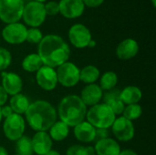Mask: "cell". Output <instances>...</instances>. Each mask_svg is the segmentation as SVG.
<instances>
[{"mask_svg":"<svg viewBox=\"0 0 156 155\" xmlns=\"http://www.w3.org/2000/svg\"><path fill=\"white\" fill-rule=\"evenodd\" d=\"M56 73L58 83H60L63 87H74L80 81V69L72 62L63 63L57 68Z\"/></svg>","mask_w":156,"mask_h":155,"instance_id":"ba28073f","label":"cell"},{"mask_svg":"<svg viewBox=\"0 0 156 155\" xmlns=\"http://www.w3.org/2000/svg\"><path fill=\"white\" fill-rule=\"evenodd\" d=\"M2 87L7 93V95L14 96L21 92L23 89V80L19 75L15 72H5L1 74Z\"/></svg>","mask_w":156,"mask_h":155,"instance_id":"4fadbf2b","label":"cell"},{"mask_svg":"<svg viewBox=\"0 0 156 155\" xmlns=\"http://www.w3.org/2000/svg\"><path fill=\"white\" fill-rule=\"evenodd\" d=\"M139 52V45L133 38L122 40L116 48V56L122 60H129L134 58Z\"/></svg>","mask_w":156,"mask_h":155,"instance_id":"e0dca14e","label":"cell"},{"mask_svg":"<svg viewBox=\"0 0 156 155\" xmlns=\"http://www.w3.org/2000/svg\"><path fill=\"white\" fill-rule=\"evenodd\" d=\"M143 98L142 90L136 86H127L120 91V99L124 105L136 104Z\"/></svg>","mask_w":156,"mask_h":155,"instance_id":"ffe728a7","label":"cell"},{"mask_svg":"<svg viewBox=\"0 0 156 155\" xmlns=\"http://www.w3.org/2000/svg\"><path fill=\"white\" fill-rule=\"evenodd\" d=\"M152 3H153V5H154V7H155L156 0H152Z\"/></svg>","mask_w":156,"mask_h":155,"instance_id":"b9f144b4","label":"cell"},{"mask_svg":"<svg viewBox=\"0 0 156 155\" xmlns=\"http://www.w3.org/2000/svg\"><path fill=\"white\" fill-rule=\"evenodd\" d=\"M25 115L29 127L36 132H47L57 122L58 118L54 106L42 100L30 103Z\"/></svg>","mask_w":156,"mask_h":155,"instance_id":"7a4b0ae2","label":"cell"},{"mask_svg":"<svg viewBox=\"0 0 156 155\" xmlns=\"http://www.w3.org/2000/svg\"><path fill=\"white\" fill-rule=\"evenodd\" d=\"M27 28L21 23L7 24L2 30V37L9 44L18 45L26 41Z\"/></svg>","mask_w":156,"mask_h":155,"instance_id":"30bf717a","label":"cell"},{"mask_svg":"<svg viewBox=\"0 0 156 155\" xmlns=\"http://www.w3.org/2000/svg\"><path fill=\"white\" fill-rule=\"evenodd\" d=\"M96 128L87 121H83L74 127V136L79 142L89 143L95 141Z\"/></svg>","mask_w":156,"mask_h":155,"instance_id":"ac0fdd59","label":"cell"},{"mask_svg":"<svg viewBox=\"0 0 156 155\" xmlns=\"http://www.w3.org/2000/svg\"><path fill=\"white\" fill-rule=\"evenodd\" d=\"M82 2H83L85 6H88V7H98L101 5H102L104 0H82Z\"/></svg>","mask_w":156,"mask_h":155,"instance_id":"836d02e7","label":"cell"},{"mask_svg":"<svg viewBox=\"0 0 156 155\" xmlns=\"http://www.w3.org/2000/svg\"><path fill=\"white\" fill-rule=\"evenodd\" d=\"M15 155H18V154H15Z\"/></svg>","mask_w":156,"mask_h":155,"instance_id":"ee69618b","label":"cell"},{"mask_svg":"<svg viewBox=\"0 0 156 155\" xmlns=\"http://www.w3.org/2000/svg\"><path fill=\"white\" fill-rule=\"evenodd\" d=\"M142 114H143V108L138 103L126 105L122 111V117H124L125 119L131 122L138 120L142 116Z\"/></svg>","mask_w":156,"mask_h":155,"instance_id":"83f0119b","label":"cell"},{"mask_svg":"<svg viewBox=\"0 0 156 155\" xmlns=\"http://www.w3.org/2000/svg\"><path fill=\"white\" fill-rule=\"evenodd\" d=\"M118 83V76L114 71H107L101 78L100 87L102 90L110 91L115 88Z\"/></svg>","mask_w":156,"mask_h":155,"instance_id":"484cf974","label":"cell"},{"mask_svg":"<svg viewBox=\"0 0 156 155\" xmlns=\"http://www.w3.org/2000/svg\"><path fill=\"white\" fill-rule=\"evenodd\" d=\"M12 61V56L10 52L4 48H0V71L5 70Z\"/></svg>","mask_w":156,"mask_h":155,"instance_id":"4dcf8cb0","label":"cell"},{"mask_svg":"<svg viewBox=\"0 0 156 155\" xmlns=\"http://www.w3.org/2000/svg\"><path fill=\"white\" fill-rule=\"evenodd\" d=\"M66 155H96V153L93 147L74 144L68 148Z\"/></svg>","mask_w":156,"mask_h":155,"instance_id":"f1b7e54d","label":"cell"},{"mask_svg":"<svg viewBox=\"0 0 156 155\" xmlns=\"http://www.w3.org/2000/svg\"><path fill=\"white\" fill-rule=\"evenodd\" d=\"M0 155H8L6 149L5 147L1 146V145H0Z\"/></svg>","mask_w":156,"mask_h":155,"instance_id":"74e56055","label":"cell"},{"mask_svg":"<svg viewBox=\"0 0 156 155\" xmlns=\"http://www.w3.org/2000/svg\"><path fill=\"white\" fill-rule=\"evenodd\" d=\"M87 107L77 95H68L64 97L58 107L57 114L61 122L69 127H75L86 118Z\"/></svg>","mask_w":156,"mask_h":155,"instance_id":"3957f363","label":"cell"},{"mask_svg":"<svg viewBox=\"0 0 156 155\" xmlns=\"http://www.w3.org/2000/svg\"><path fill=\"white\" fill-rule=\"evenodd\" d=\"M23 0H0V19L5 24L18 22L24 10Z\"/></svg>","mask_w":156,"mask_h":155,"instance_id":"5b68a950","label":"cell"},{"mask_svg":"<svg viewBox=\"0 0 156 155\" xmlns=\"http://www.w3.org/2000/svg\"><path fill=\"white\" fill-rule=\"evenodd\" d=\"M69 133V127L65 124L63 122H56L50 128H49V133L52 141L55 142H61L65 140Z\"/></svg>","mask_w":156,"mask_h":155,"instance_id":"603a6c76","label":"cell"},{"mask_svg":"<svg viewBox=\"0 0 156 155\" xmlns=\"http://www.w3.org/2000/svg\"><path fill=\"white\" fill-rule=\"evenodd\" d=\"M30 102L27 97L24 94L18 93L11 97L10 99V108L12 109L13 112L16 114H25L27 110L28 109Z\"/></svg>","mask_w":156,"mask_h":155,"instance_id":"7402d4cb","label":"cell"},{"mask_svg":"<svg viewBox=\"0 0 156 155\" xmlns=\"http://www.w3.org/2000/svg\"><path fill=\"white\" fill-rule=\"evenodd\" d=\"M7 98H8L7 93L3 89V87L0 86V108L3 107L5 104V102L7 101Z\"/></svg>","mask_w":156,"mask_h":155,"instance_id":"d590c367","label":"cell"},{"mask_svg":"<svg viewBox=\"0 0 156 155\" xmlns=\"http://www.w3.org/2000/svg\"><path fill=\"white\" fill-rule=\"evenodd\" d=\"M26 129L25 120L19 115L13 113L5 119L3 124V131L5 136L12 142H16L24 135Z\"/></svg>","mask_w":156,"mask_h":155,"instance_id":"52a82bcc","label":"cell"},{"mask_svg":"<svg viewBox=\"0 0 156 155\" xmlns=\"http://www.w3.org/2000/svg\"><path fill=\"white\" fill-rule=\"evenodd\" d=\"M104 103L109 106L115 115L122 114V111L125 108L124 103L120 99V91L110 90L104 96Z\"/></svg>","mask_w":156,"mask_h":155,"instance_id":"44dd1931","label":"cell"},{"mask_svg":"<svg viewBox=\"0 0 156 155\" xmlns=\"http://www.w3.org/2000/svg\"><path fill=\"white\" fill-rule=\"evenodd\" d=\"M46 16L44 4L30 1L24 6L22 18L27 26L31 27H37L44 23Z\"/></svg>","mask_w":156,"mask_h":155,"instance_id":"8992f818","label":"cell"},{"mask_svg":"<svg viewBox=\"0 0 156 155\" xmlns=\"http://www.w3.org/2000/svg\"><path fill=\"white\" fill-rule=\"evenodd\" d=\"M86 119L96 129H109L114 122L116 115L105 103H98L87 111Z\"/></svg>","mask_w":156,"mask_h":155,"instance_id":"277c9868","label":"cell"},{"mask_svg":"<svg viewBox=\"0 0 156 155\" xmlns=\"http://www.w3.org/2000/svg\"><path fill=\"white\" fill-rule=\"evenodd\" d=\"M36 81L42 90L47 91L53 90L58 84L55 69L44 65L36 72Z\"/></svg>","mask_w":156,"mask_h":155,"instance_id":"7c38bea8","label":"cell"},{"mask_svg":"<svg viewBox=\"0 0 156 155\" xmlns=\"http://www.w3.org/2000/svg\"><path fill=\"white\" fill-rule=\"evenodd\" d=\"M37 55L45 66L55 69L68 61L70 49L61 37L50 34L43 37L39 42Z\"/></svg>","mask_w":156,"mask_h":155,"instance_id":"6da1fadb","label":"cell"},{"mask_svg":"<svg viewBox=\"0 0 156 155\" xmlns=\"http://www.w3.org/2000/svg\"><path fill=\"white\" fill-rule=\"evenodd\" d=\"M13 111L12 109L10 108L9 105H4L3 107H1V114H2V117H4L5 119L7 118L8 116H10L11 114H13Z\"/></svg>","mask_w":156,"mask_h":155,"instance_id":"e575fe53","label":"cell"},{"mask_svg":"<svg viewBox=\"0 0 156 155\" xmlns=\"http://www.w3.org/2000/svg\"><path fill=\"white\" fill-rule=\"evenodd\" d=\"M95 45H96V42L94 41V40H90V42L89 43V46L88 47H90V48H94L95 47Z\"/></svg>","mask_w":156,"mask_h":155,"instance_id":"ab89813d","label":"cell"},{"mask_svg":"<svg viewBox=\"0 0 156 155\" xmlns=\"http://www.w3.org/2000/svg\"><path fill=\"white\" fill-rule=\"evenodd\" d=\"M2 114H1V108H0V122H1V121H2Z\"/></svg>","mask_w":156,"mask_h":155,"instance_id":"7bdbcfd3","label":"cell"},{"mask_svg":"<svg viewBox=\"0 0 156 155\" xmlns=\"http://www.w3.org/2000/svg\"><path fill=\"white\" fill-rule=\"evenodd\" d=\"M34 1H36V2H38V3H44V2H46L47 0H34Z\"/></svg>","mask_w":156,"mask_h":155,"instance_id":"60d3db41","label":"cell"},{"mask_svg":"<svg viewBox=\"0 0 156 155\" xmlns=\"http://www.w3.org/2000/svg\"><path fill=\"white\" fill-rule=\"evenodd\" d=\"M100 78V70L93 65H88L80 69V80L86 84H93Z\"/></svg>","mask_w":156,"mask_h":155,"instance_id":"cb8c5ba5","label":"cell"},{"mask_svg":"<svg viewBox=\"0 0 156 155\" xmlns=\"http://www.w3.org/2000/svg\"><path fill=\"white\" fill-rule=\"evenodd\" d=\"M112 133L120 142H129L134 137L135 129L133 122L121 116L116 118L112 125Z\"/></svg>","mask_w":156,"mask_h":155,"instance_id":"8fae6325","label":"cell"},{"mask_svg":"<svg viewBox=\"0 0 156 155\" xmlns=\"http://www.w3.org/2000/svg\"><path fill=\"white\" fill-rule=\"evenodd\" d=\"M34 153L37 155H45L52 150L53 141L46 132H37L31 139Z\"/></svg>","mask_w":156,"mask_h":155,"instance_id":"9a60e30c","label":"cell"},{"mask_svg":"<svg viewBox=\"0 0 156 155\" xmlns=\"http://www.w3.org/2000/svg\"><path fill=\"white\" fill-rule=\"evenodd\" d=\"M69 39L77 48H84L92 39L90 29L82 24H75L69 30Z\"/></svg>","mask_w":156,"mask_h":155,"instance_id":"9c48e42d","label":"cell"},{"mask_svg":"<svg viewBox=\"0 0 156 155\" xmlns=\"http://www.w3.org/2000/svg\"><path fill=\"white\" fill-rule=\"evenodd\" d=\"M43 35L42 32L37 27H31L27 29V37L26 41L31 44H39V42L42 40Z\"/></svg>","mask_w":156,"mask_h":155,"instance_id":"f546056e","label":"cell"},{"mask_svg":"<svg viewBox=\"0 0 156 155\" xmlns=\"http://www.w3.org/2000/svg\"><path fill=\"white\" fill-rule=\"evenodd\" d=\"M103 97V90L101 87L96 84H89L87 85L80 93V98L86 105V107H92L97 105Z\"/></svg>","mask_w":156,"mask_h":155,"instance_id":"2e32d148","label":"cell"},{"mask_svg":"<svg viewBox=\"0 0 156 155\" xmlns=\"http://www.w3.org/2000/svg\"><path fill=\"white\" fill-rule=\"evenodd\" d=\"M59 13L66 18L80 17L85 9L82 0H60L58 3Z\"/></svg>","mask_w":156,"mask_h":155,"instance_id":"5bb4252c","label":"cell"},{"mask_svg":"<svg viewBox=\"0 0 156 155\" xmlns=\"http://www.w3.org/2000/svg\"><path fill=\"white\" fill-rule=\"evenodd\" d=\"M21 66L22 69L27 72H37L41 67L44 66V64L37 53H33L24 58Z\"/></svg>","mask_w":156,"mask_h":155,"instance_id":"d4e9b609","label":"cell"},{"mask_svg":"<svg viewBox=\"0 0 156 155\" xmlns=\"http://www.w3.org/2000/svg\"><path fill=\"white\" fill-rule=\"evenodd\" d=\"M45 155H60V153L58 152V151H55V150H50L48 153H47Z\"/></svg>","mask_w":156,"mask_h":155,"instance_id":"f35d334b","label":"cell"},{"mask_svg":"<svg viewBox=\"0 0 156 155\" xmlns=\"http://www.w3.org/2000/svg\"><path fill=\"white\" fill-rule=\"evenodd\" d=\"M16 152L18 155H33V148L31 139L28 136L23 135L16 142Z\"/></svg>","mask_w":156,"mask_h":155,"instance_id":"4316f807","label":"cell"},{"mask_svg":"<svg viewBox=\"0 0 156 155\" xmlns=\"http://www.w3.org/2000/svg\"><path fill=\"white\" fill-rule=\"evenodd\" d=\"M119 155H138L133 150H123V151H121Z\"/></svg>","mask_w":156,"mask_h":155,"instance_id":"8d00e7d4","label":"cell"},{"mask_svg":"<svg viewBox=\"0 0 156 155\" xmlns=\"http://www.w3.org/2000/svg\"><path fill=\"white\" fill-rule=\"evenodd\" d=\"M93 148L96 155H119L121 152L120 144L111 138L97 141Z\"/></svg>","mask_w":156,"mask_h":155,"instance_id":"d6986e66","label":"cell"},{"mask_svg":"<svg viewBox=\"0 0 156 155\" xmlns=\"http://www.w3.org/2000/svg\"><path fill=\"white\" fill-rule=\"evenodd\" d=\"M106 138H109L108 129H96V134H95L96 141H100Z\"/></svg>","mask_w":156,"mask_h":155,"instance_id":"d6a6232c","label":"cell"},{"mask_svg":"<svg viewBox=\"0 0 156 155\" xmlns=\"http://www.w3.org/2000/svg\"><path fill=\"white\" fill-rule=\"evenodd\" d=\"M44 7H45L46 15L55 16V15H57V14L59 13L58 3H57L55 1H49L47 4H44Z\"/></svg>","mask_w":156,"mask_h":155,"instance_id":"1f68e13d","label":"cell"}]
</instances>
